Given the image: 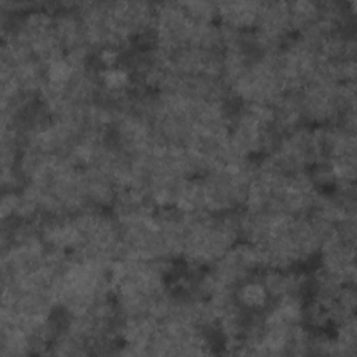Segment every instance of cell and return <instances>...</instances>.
I'll list each match as a JSON object with an SVG mask.
<instances>
[{
	"mask_svg": "<svg viewBox=\"0 0 357 357\" xmlns=\"http://www.w3.org/2000/svg\"><path fill=\"white\" fill-rule=\"evenodd\" d=\"M234 300L245 311L259 312L268 307L271 301V296L265 289L264 283L261 282V279L257 280L255 278L251 276L236 286Z\"/></svg>",
	"mask_w": 357,
	"mask_h": 357,
	"instance_id": "cell-1",
	"label": "cell"
}]
</instances>
